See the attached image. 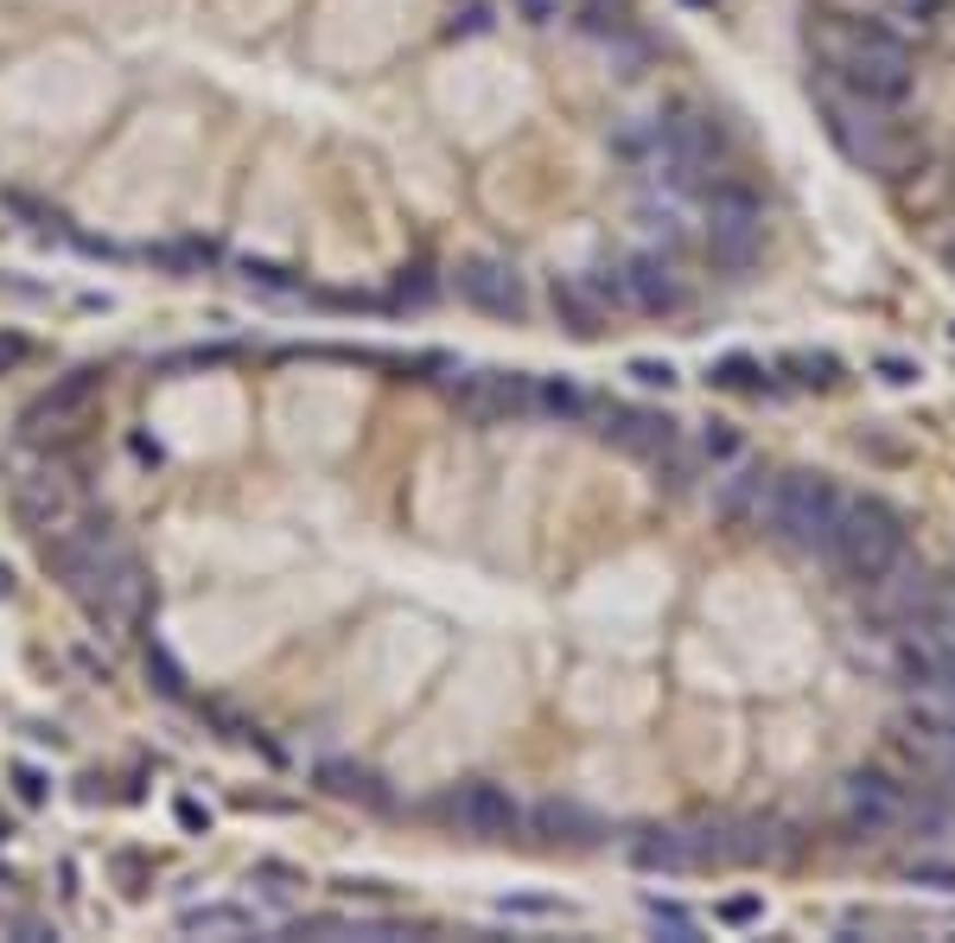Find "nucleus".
Wrapping results in <instances>:
<instances>
[{"mask_svg": "<svg viewBox=\"0 0 955 943\" xmlns=\"http://www.w3.org/2000/svg\"><path fill=\"white\" fill-rule=\"evenodd\" d=\"M809 45L815 58L828 64V83L860 96V103H880V109H898L911 96V51L905 38L866 20V13H835L822 26H809Z\"/></svg>", "mask_w": 955, "mask_h": 943, "instance_id": "f257e3e1", "label": "nucleus"}, {"mask_svg": "<svg viewBox=\"0 0 955 943\" xmlns=\"http://www.w3.org/2000/svg\"><path fill=\"white\" fill-rule=\"evenodd\" d=\"M898 555H905V517L880 497H847L822 562H835L847 580H880Z\"/></svg>", "mask_w": 955, "mask_h": 943, "instance_id": "f03ea898", "label": "nucleus"}, {"mask_svg": "<svg viewBox=\"0 0 955 943\" xmlns=\"http://www.w3.org/2000/svg\"><path fill=\"white\" fill-rule=\"evenodd\" d=\"M841 504H847V497L835 491V479H822V472H783V479H771V491H765L758 523L771 529V535H783L790 549L822 555L828 535H835Z\"/></svg>", "mask_w": 955, "mask_h": 943, "instance_id": "7ed1b4c3", "label": "nucleus"}, {"mask_svg": "<svg viewBox=\"0 0 955 943\" xmlns=\"http://www.w3.org/2000/svg\"><path fill=\"white\" fill-rule=\"evenodd\" d=\"M822 115H828V141L853 160V166H866V173H898L905 160H911V141L898 134V121L880 109V103H860V96H847V90H822Z\"/></svg>", "mask_w": 955, "mask_h": 943, "instance_id": "20e7f679", "label": "nucleus"}, {"mask_svg": "<svg viewBox=\"0 0 955 943\" xmlns=\"http://www.w3.org/2000/svg\"><path fill=\"white\" fill-rule=\"evenodd\" d=\"M700 204H707V249H714V262L720 268L758 262V249H765V204L745 186H733V179H720Z\"/></svg>", "mask_w": 955, "mask_h": 943, "instance_id": "39448f33", "label": "nucleus"}, {"mask_svg": "<svg viewBox=\"0 0 955 943\" xmlns=\"http://www.w3.org/2000/svg\"><path fill=\"white\" fill-rule=\"evenodd\" d=\"M446 396L478 427H497V421H516L535 409V382L522 377V370H452Z\"/></svg>", "mask_w": 955, "mask_h": 943, "instance_id": "423d86ee", "label": "nucleus"}, {"mask_svg": "<svg viewBox=\"0 0 955 943\" xmlns=\"http://www.w3.org/2000/svg\"><path fill=\"white\" fill-rule=\"evenodd\" d=\"M936 605H950L943 587H936V574L918 567V562H905V555L885 567L880 580H866V612H873L880 625H898V632H905V625H923Z\"/></svg>", "mask_w": 955, "mask_h": 943, "instance_id": "0eeeda50", "label": "nucleus"}, {"mask_svg": "<svg viewBox=\"0 0 955 943\" xmlns=\"http://www.w3.org/2000/svg\"><path fill=\"white\" fill-rule=\"evenodd\" d=\"M13 517H20V529H33V535H64V529L83 517L76 479L51 472V465L20 472V479H13Z\"/></svg>", "mask_w": 955, "mask_h": 943, "instance_id": "6e6552de", "label": "nucleus"}, {"mask_svg": "<svg viewBox=\"0 0 955 943\" xmlns=\"http://www.w3.org/2000/svg\"><path fill=\"white\" fill-rule=\"evenodd\" d=\"M103 382H109V377H103L96 364H83V370H71V377H58L33 409L20 415V440H33V447H38V440H64L71 421H83V409L103 396Z\"/></svg>", "mask_w": 955, "mask_h": 943, "instance_id": "1a4fd4ad", "label": "nucleus"}, {"mask_svg": "<svg viewBox=\"0 0 955 943\" xmlns=\"http://www.w3.org/2000/svg\"><path fill=\"white\" fill-rule=\"evenodd\" d=\"M452 294L472 306V313H491V319H522L529 313L522 274L504 256H465V262L452 268Z\"/></svg>", "mask_w": 955, "mask_h": 943, "instance_id": "9d476101", "label": "nucleus"}, {"mask_svg": "<svg viewBox=\"0 0 955 943\" xmlns=\"http://www.w3.org/2000/svg\"><path fill=\"white\" fill-rule=\"evenodd\" d=\"M841 803H847V829L860 835H892L898 823H911V791L892 771H873V765L841 785Z\"/></svg>", "mask_w": 955, "mask_h": 943, "instance_id": "9b49d317", "label": "nucleus"}, {"mask_svg": "<svg viewBox=\"0 0 955 943\" xmlns=\"http://www.w3.org/2000/svg\"><path fill=\"white\" fill-rule=\"evenodd\" d=\"M440 810H446V816H452V823H459L465 835H491V841H497V835H516V829H522V803H516L504 785H491V778H472V785H459V791L446 797Z\"/></svg>", "mask_w": 955, "mask_h": 943, "instance_id": "f8f14e48", "label": "nucleus"}, {"mask_svg": "<svg viewBox=\"0 0 955 943\" xmlns=\"http://www.w3.org/2000/svg\"><path fill=\"white\" fill-rule=\"evenodd\" d=\"M592 421H599V434L612 440V447H625L637 459H657L675 447V421L662 415V409H630V402H592Z\"/></svg>", "mask_w": 955, "mask_h": 943, "instance_id": "ddd939ff", "label": "nucleus"}, {"mask_svg": "<svg viewBox=\"0 0 955 943\" xmlns=\"http://www.w3.org/2000/svg\"><path fill=\"white\" fill-rule=\"evenodd\" d=\"M625 287H630V313H675V306L688 300L682 268L669 262L662 249H637V256H625Z\"/></svg>", "mask_w": 955, "mask_h": 943, "instance_id": "4468645a", "label": "nucleus"}, {"mask_svg": "<svg viewBox=\"0 0 955 943\" xmlns=\"http://www.w3.org/2000/svg\"><path fill=\"white\" fill-rule=\"evenodd\" d=\"M765 491H771V479H765L758 465H733L727 479H714V517H720V523H758Z\"/></svg>", "mask_w": 955, "mask_h": 943, "instance_id": "2eb2a0df", "label": "nucleus"}, {"mask_svg": "<svg viewBox=\"0 0 955 943\" xmlns=\"http://www.w3.org/2000/svg\"><path fill=\"white\" fill-rule=\"evenodd\" d=\"M313 778L326 785L331 797H344V803H369V810H396V797H389V785L376 778V771H364V765H351V758H319L313 765Z\"/></svg>", "mask_w": 955, "mask_h": 943, "instance_id": "dca6fc26", "label": "nucleus"}, {"mask_svg": "<svg viewBox=\"0 0 955 943\" xmlns=\"http://www.w3.org/2000/svg\"><path fill=\"white\" fill-rule=\"evenodd\" d=\"M529 823L549 835V841H580V848L605 835V823L592 816L587 803H574V797H549V803H535V810H529Z\"/></svg>", "mask_w": 955, "mask_h": 943, "instance_id": "f3484780", "label": "nucleus"}, {"mask_svg": "<svg viewBox=\"0 0 955 943\" xmlns=\"http://www.w3.org/2000/svg\"><path fill=\"white\" fill-rule=\"evenodd\" d=\"M630 861L644 873H688L695 868V841H688V829H644L630 835Z\"/></svg>", "mask_w": 955, "mask_h": 943, "instance_id": "a211bd4d", "label": "nucleus"}, {"mask_svg": "<svg viewBox=\"0 0 955 943\" xmlns=\"http://www.w3.org/2000/svg\"><path fill=\"white\" fill-rule=\"evenodd\" d=\"M554 313H561V326L580 332V339H592V332L605 326V306L592 300V287L580 281V274H554Z\"/></svg>", "mask_w": 955, "mask_h": 943, "instance_id": "6ab92c4d", "label": "nucleus"}, {"mask_svg": "<svg viewBox=\"0 0 955 943\" xmlns=\"http://www.w3.org/2000/svg\"><path fill=\"white\" fill-rule=\"evenodd\" d=\"M236 281H243L249 294H268V300H306V281H299L294 268L261 262V256H243V262H236Z\"/></svg>", "mask_w": 955, "mask_h": 943, "instance_id": "aec40b11", "label": "nucleus"}, {"mask_svg": "<svg viewBox=\"0 0 955 943\" xmlns=\"http://www.w3.org/2000/svg\"><path fill=\"white\" fill-rule=\"evenodd\" d=\"M637 20H630V0H580L574 7V33L580 38H599V45H612L618 33H630Z\"/></svg>", "mask_w": 955, "mask_h": 943, "instance_id": "412c9836", "label": "nucleus"}, {"mask_svg": "<svg viewBox=\"0 0 955 943\" xmlns=\"http://www.w3.org/2000/svg\"><path fill=\"white\" fill-rule=\"evenodd\" d=\"M185 938H229V931H256V911L249 906H191L179 911Z\"/></svg>", "mask_w": 955, "mask_h": 943, "instance_id": "4be33fe9", "label": "nucleus"}, {"mask_svg": "<svg viewBox=\"0 0 955 943\" xmlns=\"http://www.w3.org/2000/svg\"><path fill=\"white\" fill-rule=\"evenodd\" d=\"M535 409L554 421H587L592 415V396L580 389V382H567V377H549V382H535Z\"/></svg>", "mask_w": 955, "mask_h": 943, "instance_id": "5701e85b", "label": "nucleus"}, {"mask_svg": "<svg viewBox=\"0 0 955 943\" xmlns=\"http://www.w3.org/2000/svg\"><path fill=\"white\" fill-rule=\"evenodd\" d=\"M777 370H783L790 382H803V389H835V382H841V364H835L828 351H790Z\"/></svg>", "mask_w": 955, "mask_h": 943, "instance_id": "b1692460", "label": "nucleus"}, {"mask_svg": "<svg viewBox=\"0 0 955 943\" xmlns=\"http://www.w3.org/2000/svg\"><path fill=\"white\" fill-rule=\"evenodd\" d=\"M592 287V300L605 306V313H625L630 306V287H625V262H592L587 274H580Z\"/></svg>", "mask_w": 955, "mask_h": 943, "instance_id": "393cba45", "label": "nucleus"}, {"mask_svg": "<svg viewBox=\"0 0 955 943\" xmlns=\"http://www.w3.org/2000/svg\"><path fill=\"white\" fill-rule=\"evenodd\" d=\"M707 377L720 382V389H765V364H758V357H745V351H733V357H720Z\"/></svg>", "mask_w": 955, "mask_h": 943, "instance_id": "a878e982", "label": "nucleus"}, {"mask_svg": "<svg viewBox=\"0 0 955 943\" xmlns=\"http://www.w3.org/2000/svg\"><path fill=\"white\" fill-rule=\"evenodd\" d=\"M148 676L166 702H185V670H179V657H173L166 644H148Z\"/></svg>", "mask_w": 955, "mask_h": 943, "instance_id": "bb28decb", "label": "nucleus"}, {"mask_svg": "<svg viewBox=\"0 0 955 943\" xmlns=\"http://www.w3.org/2000/svg\"><path fill=\"white\" fill-rule=\"evenodd\" d=\"M644 911H650V924H657V931H669L675 943H695L700 938V924L675 906V899H644Z\"/></svg>", "mask_w": 955, "mask_h": 943, "instance_id": "cd10ccee", "label": "nucleus"}, {"mask_svg": "<svg viewBox=\"0 0 955 943\" xmlns=\"http://www.w3.org/2000/svg\"><path fill=\"white\" fill-rule=\"evenodd\" d=\"M491 26H497V7H491V0H465V7L452 13V26H446V33H452V38H484Z\"/></svg>", "mask_w": 955, "mask_h": 943, "instance_id": "c85d7f7f", "label": "nucleus"}, {"mask_svg": "<svg viewBox=\"0 0 955 943\" xmlns=\"http://www.w3.org/2000/svg\"><path fill=\"white\" fill-rule=\"evenodd\" d=\"M0 204H7L13 217H26L33 229H64V217H58V211H45V204H38V198H26V191H0ZM64 236H71V229H64Z\"/></svg>", "mask_w": 955, "mask_h": 943, "instance_id": "c756f323", "label": "nucleus"}, {"mask_svg": "<svg viewBox=\"0 0 955 943\" xmlns=\"http://www.w3.org/2000/svg\"><path fill=\"white\" fill-rule=\"evenodd\" d=\"M700 459H714V465H733L739 459V434L727 427V421H707V427H700Z\"/></svg>", "mask_w": 955, "mask_h": 943, "instance_id": "7c9ffc66", "label": "nucleus"}, {"mask_svg": "<svg viewBox=\"0 0 955 943\" xmlns=\"http://www.w3.org/2000/svg\"><path fill=\"white\" fill-rule=\"evenodd\" d=\"M497 906L510 911V918H561V899H549V893H510V899H497Z\"/></svg>", "mask_w": 955, "mask_h": 943, "instance_id": "2f4dec72", "label": "nucleus"}, {"mask_svg": "<svg viewBox=\"0 0 955 943\" xmlns=\"http://www.w3.org/2000/svg\"><path fill=\"white\" fill-rule=\"evenodd\" d=\"M7 778H13V791H20V803H33V810L45 803V797H51V785H45V771H38V765H26V758H13V771H7Z\"/></svg>", "mask_w": 955, "mask_h": 943, "instance_id": "473e14b6", "label": "nucleus"}, {"mask_svg": "<svg viewBox=\"0 0 955 943\" xmlns=\"http://www.w3.org/2000/svg\"><path fill=\"white\" fill-rule=\"evenodd\" d=\"M905 880L911 886H930V893H955V861H911Z\"/></svg>", "mask_w": 955, "mask_h": 943, "instance_id": "72a5a7b5", "label": "nucleus"}, {"mask_svg": "<svg viewBox=\"0 0 955 943\" xmlns=\"http://www.w3.org/2000/svg\"><path fill=\"white\" fill-rule=\"evenodd\" d=\"M950 0H885V13H898L905 26H936Z\"/></svg>", "mask_w": 955, "mask_h": 943, "instance_id": "f704fd0d", "label": "nucleus"}, {"mask_svg": "<svg viewBox=\"0 0 955 943\" xmlns=\"http://www.w3.org/2000/svg\"><path fill=\"white\" fill-rule=\"evenodd\" d=\"M396 294H402V300H414V306H427V300H434V294H440V281H434L427 268H402V281H396Z\"/></svg>", "mask_w": 955, "mask_h": 943, "instance_id": "c9c22d12", "label": "nucleus"}, {"mask_svg": "<svg viewBox=\"0 0 955 943\" xmlns=\"http://www.w3.org/2000/svg\"><path fill=\"white\" fill-rule=\"evenodd\" d=\"M630 377L644 382V389H675V364H662V357H630Z\"/></svg>", "mask_w": 955, "mask_h": 943, "instance_id": "e433bc0d", "label": "nucleus"}, {"mask_svg": "<svg viewBox=\"0 0 955 943\" xmlns=\"http://www.w3.org/2000/svg\"><path fill=\"white\" fill-rule=\"evenodd\" d=\"M720 924H758L765 918V899H752V893H739V899H727V906L714 911Z\"/></svg>", "mask_w": 955, "mask_h": 943, "instance_id": "4c0bfd02", "label": "nucleus"}, {"mask_svg": "<svg viewBox=\"0 0 955 943\" xmlns=\"http://www.w3.org/2000/svg\"><path fill=\"white\" fill-rule=\"evenodd\" d=\"M561 7H567V0H516V13H522L529 26H554V20H561Z\"/></svg>", "mask_w": 955, "mask_h": 943, "instance_id": "58836bf2", "label": "nucleus"}, {"mask_svg": "<svg viewBox=\"0 0 955 943\" xmlns=\"http://www.w3.org/2000/svg\"><path fill=\"white\" fill-rule=\"evenodd\" d=\"M26 357H33V344L20 339V332H0V370H20Z\"/></svg>", "mask_w": 955, "mask_h": 943, "instance_id": "ea45409f", "label": "nucleus"}, {"mask_svg": "<svg viewBox=\"0 0 955 943\" xmlns=\"http://www.w3.org/2000/svg\"><path fill=\"white\" fill-rule=\"evenodd\" d=\"M179 823L191 835H211V810H204V803H191V797H179Z\"/></svg>", "mask_w": 955, "mask_h": 943, "instance_id": "a19ab883", "label": "nucleus"}, {"mask_svg": "<svg viewBox=\"0 0 955 943\" xmlns=\"http://www.w3.org/2000/svg\"><path fill=\"white\" fill-rule=\"evenodd\" d=\"M880 377L892 389H905V382H918V364H905V357H880Z\"/></svg>", "mask_w": 955, "mask_h": 943, "instance_id": "79ce46f5", "label": "nucleus"}, {"mask_svg": "<svg viewBox=\"0 0 955 943\" xmlns=\"http://www.w3.org/2000/svg\"><path fill=\"white\" fill-rule=\"evenodd\" d=\"M20 938H26V943H45V938H58V931H51V924H38V918H20Z\"/></svg>", "mask_w": 955, "mask_h": 943, "instance_id": "37998d69", "label": "nucleus"}, {"mask_svg": "<svg viewBox=\"0 0 955 943\" xmlns=\"http://www.w3.org/2000/svg\"><path fill=\"white\" fill-rule=\"evenodd\" d=\"M134 459H148V465H160V447H153L148 434H134Z\"/></svg>", "mask_w": 955, "mask_h": 943, "instance_id": "c03bdc74", "label": "nucleus"}, {"mask_svg": "<svg viewBox=\"0 0 955 943\" xmlns=\"http://www.w3.org/2000/svg\"><path fill=\"white\" fill-rule=\"evenodd\" d=\"M7 593H13V567H0V600H7Z\"/></svg>", "mask_w": 955, "mask_h": 943, "instance_id": "a18cd8bd", "label": "nucleus"}, {"mask_svg": "<svg viewBox=\"0 0 955 943\" xmlns=\"http://www.w3.org/2000/svg\"><path fill=\"white\" fill-rule=\"evenodd\" d=\"M0 841H13V823H7V816H0Z\"/></svg>", "mask_w": 955, "mask_h": 943, "instance_id": "49530a36", "label": "nucleus"}, {"mask_svg": "<svg viewBox=\"0 0 955 943\" xmlns=\"http://www.w3.org/2000/svg\"><path fill=\"white\" fill-rule=\"evenodd\" d=\"M943 262H950V268H955V243H950V249H943Z\"/></svg>", "mask_w": 955, "mask_h": 943, "instance_id": "de8ad7c7", "label": "nucleus"}, {"mask_svg": "<svg viewBox=\"0 0 955 943\" xmlns=\"http://www.w3.org/2000/svg\"><path fill=\"white\" fill-rule=\"evenodd\" d=\"M7 886H13V880H7V873H0V893H7Z\"/></svg>", "mask_w": 955, "mask_h": 943, "instance_id": "09e8293b", "label": "nucleus"}, {"mask_svg": "<svg viewBox=\"0 0 955 943\" xmlns=\"http://www.w3.org/2000/svg\"><path fill=\"white\" fill-rule=\"evenodd\" d=\"M695 7H707V0H695Z\"/></svg>", "mask_w": 955, "mask_h": 943, "instance_id": "8fccbe9b", "label": "nucleus"}]
</instances>
